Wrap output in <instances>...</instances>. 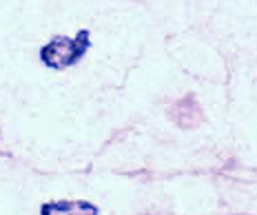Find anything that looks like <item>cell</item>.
<instances>
[{
	"label": "cell",
	"mask_w": 257,
	"mask_h": 215,
	"mask_svg": "<svg viewBox=\"0 0 257 215\" xmlns=\"http://www.w3.org/2000/svg\"><path fill=\"white\" fill-rule=\"evenodd\" d=\"M171 120H173L180 129H195L202 120H204V116H202V106L197 104L193 95L182 98L171 106Z\"/></svg>",
	"instance_id": "7a4b0ae2"
},
{
	"label": "cell",
	"mask_w": 257,
	"mask_h": 215,
	"mask_svg": "<svg viewBox=\"0 0 257 215\" xmlns=\"http://www.w3.org/2000/svg\"><path fill=\"white\" fill-rule=\"evenodd\" d=\"M91 47V34L87 29L78 31L76 36H53L40 49V60L53 71L71 69Z\"/></svg>",
	"instance_id": "6da1fadb"
},
{
	"label": "cell",
	"mask_w": 257,
	"mask_h": 215,
	"mask_svg": "<svg viewBox=\"0 0 257 215\" xmlns=\"http://www.w3.org/2000/svg\"><path fill=\"white\" fill-rule=\"evenodd\" d=\"M40 215H98V206L87 200H53L42 204Z\"/></svg>",
	"instance_id": "3957f363"
}]
</instances>
